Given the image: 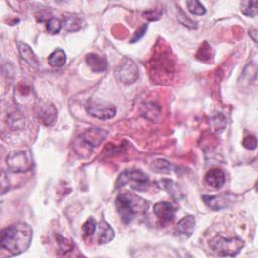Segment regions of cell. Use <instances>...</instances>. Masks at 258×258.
I'll use <instances>...</instances> for the list:
<instances>
[{
	"label": "cell",
	"instance_id": "1",
	"mask_svg": "<svg viewBox=\"0 0 258 258\" xmlns=\"http://www.w3.org/2000/svg\"><path fill=\"white\" fill-rule=\"evenodd\" d=\"M32 229L23 222L12 224L1 232L0 245L11 255H19L26 251L32 240Z\"/></svg>",
	"mask_w": 258,
	"mask_h": 258
},
{
	"label": "cell",
	"instance_id": "2",
	"mask_svg": "<svg viewBox=\"0 0 258 258\" xmlns=\"http://www.w3.org/2000/svg\"><path fill=\"white\" fill-rule=\"evenodd\" d=\"M116 209L123 224L129 225L136 217L137 213L147 211V201L133 196L130 193H121L116 198Z\"/></svg>",
	"mask_w": 258,
	"mask_h": 258
},
{
	"label": "cell",
	"instance_id": "3",
	"mask_svg": "<svg viewBox=\"0 0 258 258\" xmlns=\"http://www.w3.org/2000/svg\"><path fill=\"white\" fill-rule=\"evenodd\" d=\"M244 245V241L238 237L225 238L217 235L209 241V247L219 256H236Z\"/></svg>",
	"mask_w": 258,
	"mask_h": 258
},
{
	"label": "cell",
	"instance_id": "4",
	"mask_svg": "<svg viewBox=\"0 0 258 258\" xmlns=\"http://www.w3.org/2000/svg\"><path fill=\"white\" fill-rule=\"evenodd\" d=\"M126 185L138 192L147 191L150 187L149 176L140 170H126L119 174L116 181V188L120 189Z\"/></svg>",
	"mask_w": 258,
	"mask_h": 258
},
{
	"label": "cell",
	"instance_id": "5",
	"mask_svg": "<svg viewBox=\"0 0 258 258\" xmlns=\"http://www.w3.org/2000/svg\"><path fill=\"white\" fill-rule=\"evenodd\" d=\"M106 135L107 133L102 130L101 128L88 129V130L85 131L76 141V149H81L77 152L83 153L85 151L86 153H91L93 149L96 148L99 143H101Z\"/></svg>",
	"mask_w": 258,
	"mask_h": 258
},
{
	"label": "cell",
	"instance_id": "6",
	"mask_svg": "<svg viewBox=\"0 0 258 258\" xmlns=\"http://www.w3.org/2000/svg\"><path fill=\"white\" fill-rule=\"evenodd\" d=\"M6 164L12 172L21 173L30 171L34 166V161L29 151L18 150L8 154Z\"/></svg>",
	"mask_w": 258,
	"mask_h": 258
},
{
	"label": "cell",
	"instance_id": "7",
	"mask_svg": "<svg viewBox=\"0 0 258 258\" xmlns=\"http://www.w3.org/2000/svg\"><path fill=\"white\" fill-rule=\"evenodd\" d=\"M86 110L91 116L101 120L111 119L116 115V107L101 100H89L86 104Z\"/></svg>",
	"mask_w": 258,
	"mask_h": 258
},
{
	"label": "cell",
	"instance_id": "8",
	"mask_svg": "<svg viewBox=\"0 0 258 258\" xmlns=\"http://www.w3.org/2000/svg\"><path fill=\"white\" fill-rule=\"evenodd\" d=\"M138 77L139 73L136 64L130 59H125L115 70V78L126 85L135 83Z\"/></svg>",
	"mask_w": 258,
	"mask_h": 258
},
{
	"label": "cell",
	"instance_id": "9",
	"mask_svg": "<svg viewBox=\"0 0 258 258\" xmlns=\"http://www.w3.org/2000/svg\"><path fill=\"white\" fill-rule=\"evenodd\" d=\"M37 115L44 125L51 126L57 121L58 112L53 104L43 101L37 107Z\"/></svg>",
	"mask_w": 258,
	"mask_h": 258
},
{
	"label": "cell",
	"instance_id": "10",
	"mask_svg": "<svg viewBox=\"0 0 258 258\" xmlns=\"http://www.w3.org/2000/svg\"><path fill=\"white\" fill-rule=\"evenodd\" d=\"M155 216L163 223H171L175 217V208L169 202H158L153 207Z\"/></svg>",
	"mask_w": 258,
	"mask_h": 258
},
{
	"label": "cell",
	"instance_id": "11",
	"mask_svg": "<svg viewBox=\"0 0 258 258\" xmlns=\"http://www.w3.org/2000/svg\"><path fill=\"white\" fill-rule=\"evenodd\" d=\"M206 184L213 189H220L226 182L225 173L220 169H212L207 172L205 175Z\"/></svg>",
	"mask_w": 258,
	"mask_h": 258
},
{
	"label": "cell",
	"instance_id": "12",
	"mask_svg": "<svg viewBox=\"0 0 258 258\" xmlns=\"http://www.w3.org/2000/svg\"><path fill=\"white\" fill-rule=\"evenodd\" d=\"M85 61L91 70L95 73H102L107 70L108 63L105 57H101L96 54H88Z\"/></svg>",
	"mask_w": 258,
	"mask_h": 258
},
{
	"label": "cell",
	"instance_id": "13",
	"mask_svg": "<svg viewBox=\"0 0 258 258\" xmlns=\"http://www.w3.org/2000/svg\"><path fill=\"white\" fill-rule=\"evenodd\" d=\"M195 226H196L195 217L192 215H188L177 223V231H179L180 234L186 237H190L194 233V231H195Z\"/></svg>",
	"mask_w": 258,
	"mask_h": 258
},
{
	"label": "cell",
	"instance_id": "14",
	"mask_svg": "<svg viewBox=\"0 0 258 258\" xmlns=\"http://www.w3.org/2000/svg\"><path fill=\"white\" fill-rule=\"evenodd\" d=\"M19 51H20L22 58L29 64V66H31L32 68H36V69L39 68L40 66L39 60L36 54L32 52L31 48L26 43H19Z\"/></svg>",
	"mask_w": 258,
	"mask_h": 258
},
{
	"label": "cell",
	"instance_id": "15",
	"mask_svg": "<svg viewBox=\"0 0 258 258\" xmlns=\"http://www.w3.org/2000/svg\"><path fill=\"white\" fill-rule=\"evenodd\" d=\"M203 200L205 204L209 207L213 209L214 211H218L223 208L227 207L228 199L226 195H220V196H203Z\"/></svg>",
	"mask_w": 258,
	"mask_h": 258
},
{
	"label": "cell",
	"instance_id": "16",
	"mask_svg": "<svg viewBox=\"0 0 258 258\" xmlns=\"http://www.w3.org/2000/svg\"><path fill=\"white\" fill-rule=\"evenodd\" d=\"M159 184L161 185L160 187H163V189L169 193V195H171L172 199L179 201L184 198V193L176 183L172 181H169V180H164V181H161Z\"/></svg>",
	"mask_w": 258,
	"mask_h": 258
},
{
	"label": "cell",
	"instance_id": "17",
	"mask_svg": "<svg viewBox=\"0 0 258 258\" xmlns=\"http://www.w3.org/2000/svg\"><path fill=\"white\" fill-rule=\"evenodd\" d=\"M82 22L83 19L80 15H69L66 19L64 20V26L68 31L75 32L82 28Z\"/></svg>",
	"mask_w": 258,
	"mask_h": 258
},
{
	"label": "cell",
	"instance_id": "18",
	"mask_svg": "<svg viewBox=\"0 0 258 258\" xmlns=\"http://www.w3.org/2000/svg\"><path fill=\"white\" fill-rule=\"evenodd\" d=\"M67 62V55L61 48L54 51L48 57V64L54 68H62Z\"/></svg>",
	"mask_w": 258,
	"mask_h": 258
},
{
	"label": "cell",
	"instance_id": "19",
	"mask_svg": "<svg viewBox=\"0 0 258 258\" xmlns=\"http://www.w3.org/2000/svg\"><path fill=\"white\" fill-rule=\"evenodd\" d=\"M115 236V232L111 228V226L107 223H103L102 232L99 238V244H106L113 240Z\"/></svg>",
	"mask_w": 258,
	"mask_h": 258
},
{
	"label": "cell",
	"instance_id": "20",
	"mask_svg": "<svg viewBox=\"0 0 258 258\" xmlns=\"http://www.w3.org/2000/svg\"><path fill=\"white\" fill-rule=\"evenodd\" d=\"M241 12L249 18H254L257 14V1H243L241 3Z\"/></svg>",
	"mask_w": 258,
	"mask_h": 258
},
{
	"label": "cell",
	"instance_id": "21",
	"mask_svg": "<svg viewBox=\"0 0 258 258\" xmlns=\"http://www.w3.org/2000/svg\"><path fill=\"white\" fill-rule=\"evenodd\" d=\"M151 169L157 173H170L171 164L166 159H157L153 161Z\"/></svg>",
	"mask_w": 258,
	"mask_h": 258
},
{
	"label": "cell",
	"instance_id": "22",
	"mask_svg": "<svg viewBox=\"0 0 258 258\" xmlns=\"http://www.w3.org/2000/svg\"><path fill=\"white\" fill-rule=\"evenodd\" d=\"M189 11L195 15H204L206 13L205 6L197 0H189L186 2Z\"/></svg>",
	"mask_w": 258,
	"mask_h": 258
},
{
	"label": "cell",
	"instance_id": "23",
	"mask_svg": "<svg viewBox=\"0 0 258 258\" xmlns=\"http://www.w3.org/2000/svg\"><path fill=\"white\" fill-rule=\"evenodd\" d=\"M8 123L10 125V127L15 130V129H22L24 126V118L19 114V113H13L11 114L8 118Z\"/></svg>",
	"mask_w": 258,
	"mask_h": 258
},
{
	"label": "cell",
	"instance_id": "24",
	"mask_svg": "<svg viewBox=\"0 0 258 258\" xmlns=\"http://www.w3.org/2000/svg\"><path fill=\"white\" fill-rule=\"evenodd\" d=\"M96 221L93 218H90L87 220L83 226H82V231L84 234V237H90L92 236L96 231Z\"/></svg>",
	"mask_w": 258,
	"mask_h": 258
},
{
	"label": "cell",
	"instance_id": "25",
	"mask_svg": "<svg viewBox=\"0 0 258 258\" xmlns=\"http://www.w3.org/2000/svg\"><path fill=\"white\" fill-rule=\"evenodd\" d=\"M177 19H179L180 22L189 27V28H197V22H194L193 20H191L189 16L187 14H185L184 11H182L181 9H179V13H177Z\"/></svg>",
	"mask_w": 258,
	"mask_h": 258
},
{
	"label": "cell",
	"instance_id": "26",
	"mask_svg": "<svg viewBox=\"0 0 258 258\" xmlns=\"http://www.w3.org/2000/svg\"><path fill=\"white\" fill-rule=\"evenodd\" d=\"M46 28L48 30V32H51L53 35L59 34L61 28H62V23L60 22V20L56 19V18H52L50 21L47 22L46 24Z\"/></svg>",
	"mask_w": 258,
	"mask_h": 258
},
{
	"label": "cell",
	"instance_id": "27",
	"mask_svg": "<svg viewBox=\"0 0 258 258\" xmlns=\"http://www.w3.org/2000/svg\"><path fill=\"white\" fill-rule=\"evenodd\" d=\"M257 145V139L255 136H247L243 140V147L247 150H255Z\"/></svg>",
	"mask_w": 258,
	"mask_h": 258
},
{
	"label": "cell",
	"instance_id": "28",
	"mask_svg": "<svg viewBox=\"0 0 258 258\" xmlns=\"http://www.w3.org/2000/svg\"><path fill=\"white\" fill-rule=\"evenodd\" d=\"M147 29H148V24H143V25H141V26L135 31V34H134L133 38L131 39V43H136L137 41H139V40L145 35V31H147Z\"/></svg>",
	"mask_w": 258,
	"mask_h": 258
},
{
	"label": "cell",
	"instance_id": "29",
	"mask_svg": "<svg viewBox=\"0 0 258 258\" xmlns=\"http://www.w3.org/2000/svg\"><path fill=\"white\" fill-rule=\"evenodd\" d=\"M249 36L252 38V40L256 43L257 42V30L256 29H252L249 31Z\"/></svg>",
	"mask_w": 258,
	"mask_h": 258
}]
</instances>
